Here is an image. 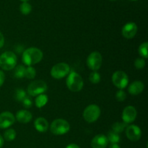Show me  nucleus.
Instances as JSON below:
<instances>
[{
  "label": "nucleus",
  "instance_id": "f257e3e1",
  "mask_svg": "<svg viewBox=\"0 0 148 148\" xmlns=\"http://www.w3.org/2000/svg\"><path fill=\"white\" fill-rule=\"evenodd\" d=\"M43 59V52L38 48H29L23 53L22 60L25 65L32 66L39 63Z\"/></svg>",
  "mask_w": 148,
  "mask_h": 148
},
{
  "label": "nucleus",
  "instance_id": "f03ea898",
  "mask_svg": "<svg viewBox=\"0 0 148 148\" xmlns=\"http://www.w3.org/2000/svg\"><path fill=\"white\" fill-rule=\"evenodd\" d=\"M66 84L69 90L72 92H79L82 89L84 85L82 77L77 72H71L68 75L66 80Z\"/></svg>",
  "mask_w": 148,
  "mask_h": 148
},
{
  "label": "nucleus",
  "instance_id": "7ed1b4c3",
  "mask_svg": "<svg viewBox=\"0 0 148 148\" xmlns=\"http://www.w3.org/2000/svg\"><path fill=\"white\" fill-rule=\"evenodd\" d=\"M17 64V56L13 52L6 51L0 56V67L6 71L13 69Z\"/></svg>",
  "mask_w": 148,
  "mask_h": 148
},
{
  "label": "nucleus",
  "instance_id": "20e7f679",
  "mask_svg": "<svg viewBox=\"0 0 148 148\" xmlns=\"http://www.w3.org/2000/svg\"><path fill=\"white\" fill-rule=\"evenodd\" d=\"M70 130V125L67 121L63 119L53 120L50 127L52 134L55 135H63L66 134Z\"/></svg>",
  "mask_w": 148,
  "mask_h": 148
},
{
  "label": "nucleus",
  "instance_id": "39448f33",
  "mask_svg": "<svg viewBox=\"0 0 148 148\" xmlns=\"http://www.w3.org/2000/svg\"><path fill=\"white\" fill-rule=\"evenodd\" d=\"M48 89L47 85L43 80H36L32 82L27 87V93L30 96H38L43 94Z\"/></svg>",
  "mask_w": 148,
  "mask_h": 148
},
{
  "label": "nucleus",
  "instance_id": "423d86ee",
  "mask_svg": "<svg viewBox=\"0 0 148 148\" xmlns=\"http://www.w3.org/2000/svg\"><path fill=\"white\" fill-rule=\"evenodd\" d=\"M101 115V109L96 105H90L84 110L83 118L87 122L93 123L96 121Z\"/></svg>",
  "mask_w": 148,
  "mask_h": 148
},
{
  "label": "nucleus",
  "instance_id": "0eeeda50",
  "mask_svg": "<svg viewBox=\"0 0 148 148\" xmlns=\"http://www.w3.org/2000/svg\"><path fill=\"white\" fill-rule=\"evenodd\" d=\"M70 67L67 64L61 62L55 64L51 70V75L54 79H62L69 74Z\"/></svg>",
  "mask_w": 148,
  "mask_h": 148
},
{
  "label": "nucleus",
  "instance_id": "6e6552de",
  "mask_svg": "<svg viewBox=\"0 0 148 148\" xmlns=\"http://www.w3.org/2000/svg\"><path fill=\"white\" fill-rule=\"evenodd\" d=\"M112 82L117 88L123 90L128 85L129 77L124 72L117 71L112 75Z\"/></svg>",
  "mask_w": 148,
  "mask_h": 148
},
{
  "label": "nucleus",
  "instance_id": "1a4fd4ad",
  "mask_svg": "<svg viewBox=\"0 0 148 148\" xmlns=\"http://www.w3.org/2000/svg\"><path fill=\"white\" fill-rule=\"evenodd\" d=\"M102 56L98 51L92 52L87 58V65L92 71H97L102 65Z\"/></svg>",
  "mask_w": 148,
  "mask_h": 148
},
{
  "label": "nucleus",
  "instance_id": "9d476101",
  "mask_svg": "<svg viewBox=\"0 0 148 148\" xmlns=\"http://www.w3.org/2000/svg\"><path fill=\"white\" fill-rule=\"evenodd\" d=\"M15 122V117L12 113L5 111L0 114V129H7Z\"/></svg>",
  "mask_w": 148,
  "mask_h": 148
},
{
  "label": "nucleus",
  "instance_id": "9b49d317",
  "mask_svg": "<svg viewBox=\"0 0 148 148\" xmlns=\"http://www.w3.org/2000/svg\"><path fill=\"white\" fill-rule=\"evenodd\" d=\"M137 112L134 106H129L124 109L122 112V120L125 124H130L135 121Z\"/></svg>",
  "mask_w": 148,
  "mask_h": 148
},
{
  "label": "nucleus",
  "instance_id": "f8f14e48",
  "mask_svg": "<svg viewBox=\"0 0 148 148\" xmlns=\"http://www.w3.org/2000/svg\"><path fill=\"white\" fill-rule=\"evenodd\" d=\"M126 134L127 138L132 142H137L140 139L142 132L140 127L137 125L129 126L126 130Z\"/></svg>",
  "mask_w": 148,
  "mask_h": 148
},
{
  "label": "nucleus",
  "instance_id": "ddd939ff",
  "mask_svg": "<svg viewBox=\"0 0 148 148\" xmlns=\"http://www.w3.org/2000/svg\"><path fill=\"white\" fill-rule=\"evenodd\" d=\"M137 32V25L133 22L127 23L122 28V36L127 39H131L135 36Z\"/></svg>",
  "mask_w": 148,
  "mask_h": 148
},
{
  "label": "nucleus",
  "instance_id": "4468645a",
  "mask_svg": "<svg viewBox=\"0 0 148 148\" xmlns=\"http://www.w3.org/2000/svg\"><path fill=\"white\" fill-rule=\"evenodd\" d=\"M108 139L104 134H98L95 136L91 141L92 148H106L108 145Z\"/></svg>",
  "mask_w": 148,
  "mask_h": 148
},
{
  "label": "nucleus",
  "instance_id": "2eb2a0df",
  "mask_svg": "<svg viewBox=\"0 0 148 148\" xmlns=\"http://www.w3.org/2000/svg\"><path fill=\"white\" fill-rule=\"evenodd\" d=\"M33 116L30 111L27 110H20L16 114V119L17 121L23 124H27L31 121Z\"/></svg>",
  "mask_w": 148,
  "mask_h": 148
},
{
  "label": "nucleus",
  "instance_id": "dca6fc26",
  "mask_svg": "<svg viewBox=\"0 0 148 148\" xmlns=\"http://www.w3.org/2000/svg\"><path fill=\"white\" fill-rule=\"evenodd\" d=\"M145 85L141 81H134L129 86L128 91L133 95H139L144 90Z\"/></svg>",
  "mask_w": 148,
  "mask_h": 148
},
{
  "label": "nucleus",
  "instance_id": "f3484780",
  "mask_svg": "<svg viewBox=\"0 0 148 148\" xmlns=\"http://www.w3.org/2000/svg\"><path fill=\"white\" fill-rule=\"evenodd\" d=\"M34 127L39 132H46L49 129V123L46 119L40 117L36 119L34 122Z\"/></svg>",
  "mask_w": 148,
  "mask_h": 148
},
{
  "label": "nucleus",
  "instance_id": "a211bd4d",
  "mask_svg": "<svg viewBox=\"0 0 148 148\" xmlns=\"http://www.w3.org/2000/svg\"><path fill=\"white\" fill-rule=\"evenodd\" d=\"M48 101H49L48 96L45 94H40V95H38L37 98H36V101H35L36 107L39 108H42L47 103Z\"/></svg>",
  "mask_w": 148,
  "mask_h": 148
},
{
  "label": "nucleus",
  "instance_id": "6ab92c4d",
  "mask_svg": "<svg viewBox=\"0 0 148 148\" xmlns=\"http://www.w3.org/2000/svg\"><path fill=\"white\" fill-rule=\"evenodd\" d=\"M14 76L16 78H23L25 77V67L23 65H18L14 68Z\"/></svg>",
  "mask_w": 148,
  "mask_h": 148
},
{
  "label": "nucleus",
  "instance_id": "aec40b11",
  "mask_svg": "<svg viewBox=\"0 0 148 148\" xmlns=\"http://www.w3.org/2000/svg\"><path fill=\"white\" fill-rule=\"evenodd\" d=\"M107 139H108V141L110 142V143L112 144H117L120 142V137L119 135V134L114 132L113 131H110L108 132V136H107Z\"/></svg>",
  "mask_w": 148,
  "mask_h": 148
},
{
  "label": "nucleus",
  "instance_id": "412c9836",
  "mask_svg": "<svg viewBox=\"0 0 148 148\" xmlns=\"http://www.w3.org/2000/svg\"><path fill=\"white\" fill-rule=\"evenodd\" d=\"M20 10L23 14L25 15H27L30 13L32 10V7L28 2L27 1H24V2L22 3L20 6Z\"/></svg>",
  "mask_w": 148,
  "mask_h": 148
},
{
  "label": "nucleus",
  "instance_id": "4be33fe9",
  "mask_svg": "<svg viewBox=\"0 0 148 148\" xmlns=\"http://www.w3.org/2000/svg\"><path fill=\"white\" fill-rule=\"evenodd\" d=\"M26 97H27V94H26V92L24 90L20 89V88L16 90L15 92H14V98L17 101L22 102Z\"/></svg>",
  "mask_w": 148,
  "mask_h": 148
},
{
  "label": "nucleus",
  "instance_id": "5701e85b",
  "mask_svg": "<svg viewBox=\"0 0 148 148\" xmlns=\"http://www.w3.org/2000/svg\"><path fill=\"white\" fill-rule=\"evenodd\" d=\"M15 137L16 132L15 130H13V129H9V130H7L4 134V138L8 142L12 141V140H14V139H15Z\"/></svg>",
  "mask_w": 148,
  "mask_h": 148
},
{
  "label": "nucleus",
  "instance_id": "b1692460",
  "mask_svg": "<svg viewBox=\"0 0 148 148\" xmlns=\"http://www.w3.org/2000/svg\"><path fill=\"white\" fill-rule=\"evenodd\" d=\"M127 124L125 123H121V122H116L113 124L112 126V131L114 132L117 133H121L124 131V128H125Z\"/></svg>",
  "mask_w": 148,
  "mask_h": 148
},
{
  "label": "nucleus",
  "instance_id": "393cba45",
  "mask_svg": "<svg viewBox=\"0 0 148 148\" xmlns=\"http://www.w3.org/2000/svg\"><path fill=\"white\" fill-rule=\"evenodd\" d=\"M36 75V71L35 68L33 66H28L25 68V77L29 79H34Z\"/></svg>",
  "mask_w": 148,
  "mask_h": 148
},
{
  "label": "nucleus",
  "instance_id": "a878e982",
  "mask_svg": "<svg viewBox=\"0 0 148 148\" xmlns=\"http://www.w3.org/2000/svg\"><path fill=\"white\" fill-rule=\"evenodd\" d=\"M147 47H148V43L147 42H145V43H142L139 47V53L142 57L147 59Z\"/></svg>",
  "mask_w": 148,
  "mask_h": 148
},
{
  "label": "nucleus",
  "instance_id": "bb28decb",
  "mask_svg": "<svg viewBox=\"0 0 148 148\" xmlns=\"http://www.w3.org/2000/svg\"><path fill=\"white\" fill-rule=\"evenodd\" d=\"M89 80L93 84L98 83L101 81V75L97 71H93L92 73L90 74Z\"/></svg>",
  "mask_w": 148,
  "mask_h": 148
},
{
  "label": "nucleus",
  "instance_id": "cd10ccee",
  "mask_svg": "<svg viewBox=\"0 0 148 148\" xmlns=\"http://www.w3.org/2000/svg\"><path fill=\"white\" fill-rule=\"evenodd\" d=\"M145 66V61L143 58H137L134 61V66L137 69H143Z\"/></svg>",
  "mask_w": 148,
  "mask_h": 148
},
{
  "label": "nucleus",
  "instance_id": "c85d7f7f",
  "mask_svg": "<svg viewBox=\"0 0 148 148\" xmlns=\"http://www.w3.org/2000/svg\"><path fill=\"white\" fill-rule=\"evenodd\" d=\"M126 98H127V94H126V92L123 90H119L116 93V98L119 102L124 101L126 99Z\"/></svg>",
  "mask_w": 148,
  "mask_h": 148
},
{
  "label": "nucleus",
  "instance_id": "c756f323",
  "mask_svg": "<svg viewBox=\"0 0 148 148\" xmlns=\"http://www.w3.org/2000/svg\"><path fill=\"white\" fill-rule=\"evenodd\" d=\"M22 102H23V106H24L25 108H30V107L32 106V105H33V103H32L31 99H30V98L27 96L26 97V98H25V99L23 100Z\"/></svg>",
  "mask_w": 148,
  "mask_h": 148
},
{
  "label": "nucleus",
  "instance_id": "7c9ffc66",
  "mask_svg": "<svg viewBox=\"0 0 148 148\" xmlns=\"http://www.w3.org/2000/svg\"><path fill=\"white\" fill-rule=\"evenodd\" d=\"M4 79H5V75H4V73L2 71L0 70V87L2 86V85L4 84Z\"/></svg>",
  "mask_w": 148,
  "mask_h": 148
},
{
  "label": "nucleus",
  "instance_id": "2f4dec72",
  "mask_svg": "<svg viewBox=\"0 0 148 148\" xmlns=\"http://www.w3.org/2000/svg\"><path fill=\"white\" fill-rule=\"evenodd\" d=\"M4 44V38L1 33H0V49L3 47Z\"/></svg>",
  "mask_w": 148,
  "mask_h": 148
},
{
  "label": "nucleus",
  "instance_id": "473e14b6",
  "mask_svg": "<svg viewBox=\"0 0 148 148\" xmlns=\"http://www.w3.org/2000/svg\"><path fill=\"white\" fill-rule=\"evenodd\" d=\"M66 148H80V147H79V146L77 145L73 144V143H72V144H69V145L66 146Z\"/></svg>",
  "mask_w": 148,
  "mask_h": 148
},
{
  "label": "nucleus",
  "instance_id": "72a5a7b5",
  "mask_svg": "<svg viewBox=\"0 0 148 148\" xmlns=\"http://www.w3.org/2000/svg\"><path fill=\"white\" fill-rule=\"evenodd\" d=\"M109 148H121V147H120V146L118 144H114V143H112V144L110 145Z\"/></svg>",
  "mask_w": 148,
  "mask_h": 148
},
{
  "label": "nucleus",
  "instance_id": "f704fd0d",
  "mask_svg": "<svg viewBox=\"0 0 148 148\" xmlns=\"http://www.w3.org/2000/svg\"><path fill=\"white\" fill-rule=\"evenodd\" d=\"M3 145H4V139L0 135V148L2 147Z\"/></svg>",
  "mask_w": 148,
  "mask_h": 148
},
{
  "label": "nucleus",
  "instance_id": "c9c22d12",
  "mask_svg": "<svg viewBox=\"0 0 148 148\" xmlns=\"http://www.w3.org/2000/svg\"><path fill=\"white\" fill-rule=\"evenodd\" d=\"M20 1H23V2H24V1H28V0H20Z\"/></svg>",
  "mask_w": 148,
  "mask_h": 148
},
{
  "label": "nucleus",
  "instance_id": "e433bc0d",
  "mask_svg": "<svg viewBox=\"0 0 148 148\" xmlns=\"http://www.w3.org/2000/svg\"><path fill=\"white\" fill-rule=\"evenodd\" d=\"M131 1H137V0H131Z\"/></svg>",
  "mask_w": 148,
  "mask_h": 148
},
{
  "label": "nucleus",
  "instance_id": "4c0bfd02",
  "mask_svg": "<svg viewBox=\"0 0 148 148\" xmlns=\"http://www.w3.org/2000/svg\"><path fill=\"white\" fill-rule=\"evenodd\" d=\"M111 1H115V0H111Z\"/></svg>",
  "mask_w": 148,
  "mask_h": 148
}]
</instances>
